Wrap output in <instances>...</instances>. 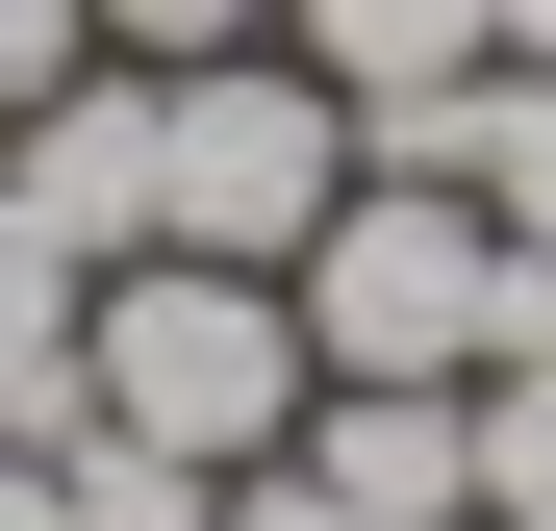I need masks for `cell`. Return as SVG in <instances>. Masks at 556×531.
<instances>
[{
	"label": "cell",
	"mask_w": 556,
	"mask_h": 531,
	"mask_svg": "<svg viewBox=\"0 0 556 531\" xmlns=\"http://www.w3.org/2000/svg\"><path fill=\"white\" fill-rule=\"evenodd\" d=\"M76 380H102V430L253 481V456H304L329 354H304V279H253V253H127V279L76 304Z\"/></svg>",
	"instance_id": "cell-1"
},
{
	"label": "cell",
	"mask_w": 556,
	"mask_h": 531,
	"mask_svg": "<svg viewBox=\"0 0 556 531\" xmlns=\"http://www.w3.org/2000/svg\"><path fill=\"white\" fill-rule=\"evenodd\" d=\"M354 177H380V152H354V102H329L278 26L152 76V253H253V279H304V228L354 203Z\"/></svg>",
	"instance_id": "cell-2"
},
{
	"label": "cell",
	"mask_w": 556,
	"mask_h": 531,
	"mask_svg": "<svg viewBox=\"0 0 556 531\" xmlns=\"http://www.w3.org/2000/svg\"><path fill=\"white\" fill-rule=\"evenodd\" d=\"M278 51L354 102L380 177H455V127H481V76H506V0H278Z\"/></svg>",
	"instance_id": "cell-3"
},
{
	"label": "cell",
	"mask_w": 556,
	"mask_h": 531,
	"mask_svg": "<svg viewBox=\"0 0 556 531\" xmlns=\"http://www.w3.org/2000/svg\"><path fill=\"white\" fill-rule=\"evenodd\" d=\"M0 203H26L76 279H127V253H152V51H76L26 127H0Z\"/></svg>",
	"instance_id": "cell-4"
},
{
	"label": "cell",
	"mask_w": 556,
	"mask_h": 531,
	"mask_svg": "<svg viewBox=\"0 0 556 531\" xmlns=\"http://www.w3.org/2000/svg\"><path fill=\"white\" fill-rule=\"evenodd\" d=\"M304 481L354 531H481V380H329L304 405Z\"/></svg>",
	"instance_id": "cell-5"
},
{
	"label": "cell",
	"mask_w": 556,
	"mask_h": 531,
	"mask_svg": "<svg viewBox=\"0 0 556 531\" xmlns=\"http://www.w3.org/2000/svg\"><path fill=\"white\" fill-rule=\"evenodd\" d=\"M76 304H102V279H76L26 203H0V430H26V456H51L76 405H102V380H76Z\"/></svg>",
	"instance_id": "cell-6"
},
{
	"label": "cell",
	"mask_w": 556,
	"mask_h": 531,
	"mask_svg": "<svg viewBox=\"0 0 556 531\" xmlns=\"http://www.w3.org/2000/svg\"><path fill=\"white\" fill-rule=\"evenodd\" d=\"M51 506H76V531H203L228 481H203V456H152V430H102V405H76V430H51Z\"/></svg>",
	"instance_id": "cell-7"
},
{
	"label": "cell",
	"mask_w": 556,
	"mask_h": 531,
	"mask_svg": "<svg viewBox=\"0 0 556 531\" xmlns=\"http://www.w3.org/2000/svg\"><path fill=\"white\" fill-rule=\"evenodd\" d=\"M455 177H481V203H506V228L556 253V51H506V76H481V127H455Z\"/></svg>",
	"instance_id": "cell-8"
},
{
	"label": "cell",
	"mask_w": 556,
	"mask_h": 531,
	"mask_svg": "<svg viewBox=\"0 0 556 531\" xmlns=\"http://www.w3.org/2000/svg\"><path fill=\"white\" fill-rule=\"evenodd\" d=\"M481 531H556V354L481 380Z\"/></svg>",
	"instance_id": "cell-9"
},
{
	"label": "cell",
	"mask_w": 556,
	"mask_h": 531,
	"mask_svg": "<svg viewBox=\"0 0 556 531\" xmlns=\"http://www.w3.org/2000/svg\"><path fill=\"white\" fill-rule=\"evenodd\" d=\"M76 51H102V0H0V127H26V102H51Z\"/></svg>",
	"instance_id": "cell-10"
},
{
	"label": "cell",
	"mask_w": 556,
	"mask_h": 531,
	"mask_svg": "<svg viewBox=\"0 0 556 531\" xmlns=\"http://www.w3.org/2000/svg\"><path fill=\"white\" fill-rule=\"evenodd\" d=\"M253 26H278V0H102V51H152V76L177 51H253Z\"/></svg>",
	"instance_id": "cell-11"
},
{
	"label": "cell",
	"mask_w": 556,
	"mask_h": 531,
	"mask_svg": "<svg viewBox=\"0 0 556 531\" xmlns=\"http://www.w3.org/2000/svg\"><path fill=\"white\" fill-rule=\"evenodd\" d=\"M203 531H354V506H329V481H304V456H253V481H228V506H203Z\"/></svg>",
	"instance_id": "cell-12"
},
{
	"label": "cell",
	"mask_w": 556,
	"mask_h": 531,
	"mask_svg": "<svg viewBox=\"0 0 556 531\" xmlns=\"http://www.w3.org/2000/svg\"><path fill=\"white\" fill-rule=\"evenodd\" d=\"M0 531H76V506H51V456H26V430H0Z\"/></svg>",
	"instance_id": "cell-13"
},
{
	"label": "cell",
	"mask_w": 556,
	"mask_h": 531,
	"mask_svg": "<svg viewBox=\"0 0 556 531\" xmlns=\"http://www.w3.org/2000/svg\"><path fill=\"white\" fill-rule=\"evenodd\" d=\"M506 51H556V0H506Z\"/></svg>",
	"instance_id": "cell-14"
}]
</instances>
